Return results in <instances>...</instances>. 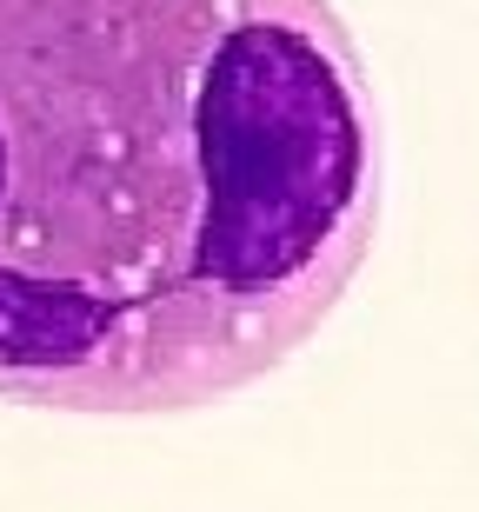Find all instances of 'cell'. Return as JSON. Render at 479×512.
Returning <instances> with one entry per match:
<instances>
[{
    "instance_id": "cell-1",
    "label": "cell",
    "mask_w": 479,
    "mask_h": 512,
    "mask_svg": "<svg viewBox=\"0 0 479 512\" xmlns=\"http://www.w3.org/2000/svg\"><path fill=\"white\" fill-rule=\"evenodd\" d=\"M380 233L333 0H0V399L187 413L267 380Z\"/></svg>"
}]
</instances>
